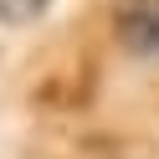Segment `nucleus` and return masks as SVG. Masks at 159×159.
Returning a JSON list of instances; mask_svg holds the SVG:
<instances>
[{
    "instance_id": "1",
    "label": "nucleus",
    "mask_w": 159,
    "mask_h": 159,
    "mask_svg": "<svg viewBox=\"0 0 159 159\" xmlns=\"http://www.w3.org/2000/svg\"><path fill=\"white\" fill-rule=\"evenodd\" d=\"M113 31L134 57H159V0H118Z\"/></svg>"
},
{
    "instance_id": "2",
    "label": "nucleus",
    "mask_w": 159,
    "mask_h": 159,
    "mask_svg": "<svg viewBox=\"0 0 159 159\" xmlns=\"http://www.w3.org/2000/svg\"><path fill=\"white\" fill-rule=\"evenodd\" d=\"M46 5H52V0H0V21H11V26H21V21H36Z\"/></svg>"
}]
</instances>
